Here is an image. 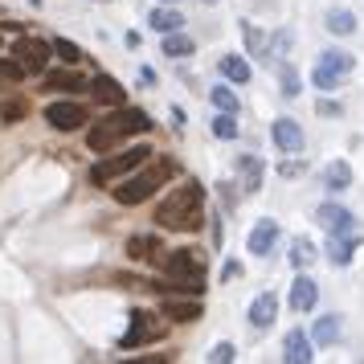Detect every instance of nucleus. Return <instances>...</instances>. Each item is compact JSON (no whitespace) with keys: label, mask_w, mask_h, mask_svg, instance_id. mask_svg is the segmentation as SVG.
Instances as JSON below:
<instances>
[{"label":"nucleus","mask_w":364,"mask_h":364,"mask_svg":"<svg viewBox=\"0 0 364 364\" xmlns=\"http://www.w3.org/2000/svg\"><path fill=\"white\" fill-rule=\"evenodd\" d=\"M200 200H205V188L188 176L181 188L168 193V200H160V209H156V225H160V230H200V221H205Z\"/></svg>","instance_id":"obj_1"},{"label":"nucleus","mask_w":364,"mask_h":364,"mask_svg":"<svg viewBox=\"0 0 364 364\" xmlns=\"http://www.w3.org/2000/svg\"><path fill=\"white\" fill-rule=\"evenodd\" d=\"M172 172H176L172 160H156V164H148L144 172H135V176H127V181H119L115 188H111V197H115L119 205H144L148 197H156V188H164Z\"/></svg>","instance_id":"obj_2"},{"label":"nucleus","mask_w":364,"mask_h":364,"mask_svg":"<svg viewBox=\"0 0 364 364\" xmlns=\"http://www.w3.org/2000/svg\"><path fill=\"white\" fill-rule=\"evenodd\" d=\"M148 156H151V148H144V144L123 148L119 156H107V160H99V164L90 168V184L107 188L115 176H127V172H135V168H144V164H148Z\"/></svg>","instance_id":"obj_3"},{"label":"nucleus","mask_w":364,"mask_h":364,"mask_svg":"<svg viewBox=\"0 0 364 364\" xmlns=\"http://www.w3.org/2000/svg\"><path fill=\"white\" fill-rule=\"evenodd\" d=\"M352 66H356V58L352 53H344V50H323L319 53V62H315V86L319 90H336L340 86V78L344 74H352Z\"/></svg>","instance_id":"obj_4"},{"label":"nucleus","mask_w":364,"mask_h":364,"mask_svg":"<svg viewBox=\"0 0 364 364\" xmlns=\"http://www.w3.org/2000/svg\"><path fill=\"white\" fill-rule=\"evenodd\" d=\"M46 123L58 127V132H78L86 123V107L82 102H70V99H58L46 107Z\"/></svg>","instance_id":"obj_5"},{"label":"nucleus","mask_w":364,"mask_h":364,"mask_svg":"<svg viewBox=\"0 0 364 364\" xmlns=\"http://www.w3.org/2000/svg\"><path fill=\"white\" fill-rule=\"evenodd\" d=\"M160 336H164V328L156 323V315L135 311L132 315V331L123 336V352H132V348H139V344H151V340H160Z\"/></svg>","instance_id":"obj_6"},{"label":"nucleus","mask_w":364,"mask_h":364,"mask_svg":"<svg viewBox=\"0 0 364 364\" xmlns=\"http://www.w3.org/2000/svg\"><path fill=\"white\" fill-rule=\"evenodd\" d=\"M274 242H279V221H274V217H262V221L250 230V237H246V246H250L254 258H266V254L274 250Z\"/></svg>","instance_id":"obj_7"},{"label":"nucleus","mask_w":364,"mask_h":364,"mask_svg":"<svg viewBox=\"0 0 364 364\" xmlns=\"http://www.w3.org/2000/svg\"><path fill=\"white\" fill-rule=\"evenodd\" d=\"M315 221H319L328 233H360L356 230V217L348 213V209H340V205H319Z\"/></svg>","instance_id":"obj_8"},{"label":"nucleus","mask_w":364,"mask_h":364,"mask_svg":"<svg viewBox=\"0 0 364 364\" xmlns=\"http://www.w3.org/2000/svg\"><path fill=\"white\" fill-rule=\"evenodd\" d=\"M274 315H279V295H274V291H262V295L250 303V328L266 331L274 323Z\"/></svg>","instance_id":"obj_9"},{"label":"nucleus","mask_w":364,"mask_h":364,"mask_svg":"<svg viewBox=\"0 0 364 364\" xmlns=\"http://www.w3.org/2000/svg\"><path fill=\"white\" fill-rule=\"evenodd\" d=\"M90 99L102 102V107H123V102H127V90H123V82L107 78V74H99V78L90 82Z\"/></svg>","instance_id":"obj_10"},{"label":"nucleus","mask_w":364,"mask_h":364,"mask_svg":"<svg viewBox=\"0 0 364 364\" xmlns=\"http://www.w3.org/2000/svg\"><path fill=\"white\" fill-rule=\"evenodd\" d=\"M274 148L287 151V156H295V151H303V127H299L295 119H279L274 123Z\"/></svg>","instance_id":"obj_11"},{"label":"nucleus","mask_w":364,"mask_h":364,"mask_svg":"<svg viewBox=\"0 0 364 364\" xmlns=\"http://www.w3.org/2000/svg\"><path fill=\"white\" fill-rule=\"evenodd\" d=\"M164 270H168V274H176V279H188V274L200 279V274H205L200 258H197V254H188V250H172V254L164 258Z\"/></svg>","instance_id":"obj_12"},{"label":"nucleus","mask_w":364,"mask_h":364,"mask_svg":"<svg viewBox=\"0 0 364 364\" xmlns=\"http://www.w3.org/2000/svg\"><path fill=\"white\" fill-rule=\"evenodd\" d=\"M50 53H53V46H41V41H21L17 46V58H21V70L25 74H41Z\"/></svg>","instance_id":"obj_13"},{"label":"nucleus","mask_w":364,"mask_h":364,"mask_svg":"<svg viewBox=\"0 0 364 364\" xmlns=\"http://www.w3.org/2000/svg\"><path fill=\"white\" fill-rule=\"evenodd\" d=\"M111 123H115V132L127 139V135H144L151 127V119L144 115V111H135V107H119V115H111Z\"/></svg>","instance_id":"obj_14"},{"label":"nucleus","mask_w":364,"mask_h":364,"mask_svg":"<svg viewBox=\"0 0 364 364\" xmlns=\"http://www.w3.org/2000/svg\"><path fill=\"white\" fill-rule=\"evenodd\" d=\"M115 144H123V135L115 132V123H111V119H107V123H99V127H90V135H86V148L95 151V156L115 151Z\"/></svg>","instance_id":"obj_15"},{"label":"nucleus","mask_w":364,"mask_h":364,"mask_svg":"<svg viewBox=\"0 0 364 364\" xmlns=\"http://www.w3.org/2000/svg\"><path fill=\"white\" fill-rule=\"evenodd\" d=\"M315 352H311V336H303V331H287V340H282V360L287 364H307Z\"/></svg>","instance_id":"obj_16"},{"label":"nucleus","mask_w":364,"mask_h":364,"mask_svg":"<svg viewBox=\"0 0 364 364\" xmlns=\"http://www.w3.org/2000/svg\"><path fill=\"white\" fill-rule=\"evenodd\" d=\"M356 246H360V233H331V242H328L331 266H348L352 254H356Z\"/></svg>","instance_id":"obj_17"},{"label":"nucleus","mask_w":364,"mask_h":364,"mask_svg":"<svg viewBox=\"0 0 364 364\" xmlns=\"http://www.w3.org/2000/svg\"><path fill=\"white\" fill-rule=\"evenodd\" d=\"M315 299H319V287H315L307 274H299V279L291 282V311H311Z\"/></svg>","instance_id":"obj_18"},{"label":"nucleus","mask_w":364,"mask_h":364,"mask_svg":"<svg viewBox=\"0 0 364 364\" xmlns=\"http://www.w3.org/2000/svg\"><path fill=\"white\" fill-rule=\"evenodd\" d=\"M262 160L258 156H237V176H242V193H258L262 188Z\"/></svg>","instance_id":"obj_19"},{"label":"nucleus","mask_w":364,"mask_h":364,"mask_svg":"<svg viewBox=\"0 0 364 364\" xmlns=\"http://www.w3.org/2000/svg\"><path fill=\"white\" fill-rule=\"evenodd\" d=\"M164 315H168V319H176V323H197V319H200L197 295H193V299H188V295H184V299H168V303H164Z\"/></svg>","instance_id":"obj_20"},{"label":"nucleus","mask_w":364,"mask_h":364,"mask_svg":"<svg viewBox=\"0 0 364 364\" xmlns=\"http://www.w3.org/2000/svg\"><path fill=\"white\" fill-rule=\"evenodd\" d=\"M323 25H328V33H336V37H352L356 33V13H348V9H331L328 17H323Z\"/></svg>","instance_id":"obj_21"},{"label":"nucleus","mask_w":364,"mask_h":364,"mask_svg":"<svg viewBox=\"0 0 364 364\" xmlns=\"http://www.w3.org/2000/svg\"><path fill=\"white\" fill-rule=\"evenodd\" d=\"M340 331H344L340 315H323V319H315L311 340H315V344H336V340H340Z\"/></svg>","instance_id":"obj_22"},{"label":"nucleus","mask_w":364,"mask_h":364,"mask_svg":"<svg viewBox=\"0 0 364 364\" xmlns=\"http://www.w3.org/2000/svg\"><path fill=\"white\" fill-rule=\"evenodd\" d=\"M148 25L156 29V33H176V29L184 25V17L176 13V9H172V4H168V9H151Z\"/></svg>","instance_id":"obj_23"},{"label":"nucleus","mask_w":364,"mask_h":364,"mask_svg":"<svg viewBox=\"0 0 364 364\" xmlns=\"http://www.w3.org/2000/svg\"><path fill=\"white\" fill-rule=\"evenodd\" d=\"M323 184H328L331 193H344L348 184H352V168H348L344 160H331V164L323 168Z\"/></svg>","instance_id":"obj_24"},{"label":"nucleus","mask_w":364,"mask_h":364,"mask_svg":"<svg viewBox=\"0 0 364 364\" xmlns=\"http://www.w3.org/2000/svg\"><path fill=\"white\" fill-rule=\"evenodd\" d=\"M221 74H225L230 82H250V62L242 53H225V58H221Z\"/></svg>","instance_id":"obj_25"},{"label":"nucleus","mask_w":364,"mask_h":364,"mask_svg":"<svg viewBox=\"0 0 364 364\" xmlns=\"http://www.w3.org/2000/svg\"><path fill=\"white\" fill-rule=\"evenodd\" d=\"M46 86L50 90H82L86 78L82 74H70V70H53V74H46Z\"/></svg>","instance_id":"obj_26"},{"label":"nucleus","mask_w":364,"mask_h":364,"mask_svg":"<svg viewBox=\"0 0 364 364\" xmlns=\"http://www.w3.org/2000/svg\"><path fill=\"white\" fill-rule=\"evenodd\" d=\"M193 50H197V46H193V37H184V33H164V58H188Z\"/></svg>","instance_id":"obj_27"},{"label":"nucleus","mask_w":364,"mask_h":364,"mask_svg":"<svg viewBox=\"0 0 364 364\" xmlns=\"http://www.w3.org/2000/svg\"><path fill=\"white\" fill-rule=\"evenodd\" d=\"M127 254H132L135 262H148V258L160 254V242H156V237H132V242H127Z\"/></svg>","instance_id":"obj_28"},{"label":"nucleus","mask_w":364,"mask_h":364,"mask_svg":"<svg viewBox=\"0 0 364 364\" xmlns=\"http://www.w3.org/2000/svg\"><path fill=\"white\" fill-rule=\"evenodd\" d=\"M315 258H319V254H315V246L307 242V237H295V242H291V262H295L299 270H303V266H311Z\"/></svg>","instance_id":"obj_29"},{"label":"nucleus","mask_w":364,"mask_h":364,"mask_svg":"<svg viewBox=\"0 0 364 364\" xmlns=\"http://www.w3.org/2000/svg\"><path fill=\"white\" fill-rule=\"evenodd\" d=\"M213 135L217 139H237V119H233V111H217L213 115Z\"/></svg>","instance_id":"obj_30"},{"label":"nucleus","mask_w":364,"mask_h":364,"mask_svg":"<svg viewBox=\"0 0 364 364\" xmlns=\"http://www.w3.org/2000/svg\"><path fill=\"white\" fill-rule=\"evenodd\" d=\"M246 46L254 58H262V62H270V46H266V37L262 29H254V25H246Z\"/></svg>","instance_id":"obj_31"},{"label":"nucleus","mask_w":364,"mask_h":364,"mask_svg":"<svg viewBox=\"0 0 364 364\" xmlns=\"http://www.w3.org/2000/svg\"><path fill=\"white\" fill-rule=\"evenodd\" d=\"M209 99H213L217 111H233V115H237V95H233L230 86H217V90H209Z\"/></svg>","instance_id":"obj_32"},{"label":"nucleus","mask_w":364,"mask_h":364,"mask_svg":"<svg viewBox=\"0 0 364 364\" xmlns=\"http://www.w3.org/2000/svg\"><path fill=\"white\" fill-rule=\"evenodd\" d=\"M53 53H58L62 62H78V46L66 41V37H58V41H53Z\"/></svg>","instance_id":"obj_33"},{"label":"nucleus","mask_w":364,"mask_h":364,"mask_svg":"<svg viewBox=\"0 0 364 364\" xmlns=\"http://www.w3.org/2000/svg\"><path fill=\"white\" fill-rule=\"evenodd\" d=\"M25 115H29V107H25V102H4V111H0L4 123H17V119H25Z\"/></svg>","instance_id":"obj_34"},{"label":"nucleus","mask_w":364,"mask_h":364,"mask_svg":"<svg viewBox=\"0 0 364 364\" xmlns=\"http://www.w3.org/2000/svg\"><path fill=\"white\" fill-rule=\"evenodd\" d=\"M209 360H213V364L233 360V344H230V340H221V344H213V348H209Z\"/></svg>","instance_id":"obj_35"},{"label":"nucleus","mask_w":364,"mask_h":364,"mask_svg":"<svg viewBox=\"0 0 364 364\" xmlns=\"http://www.w3.org/2000/svg\"><path fill=\"white\" fill-rule=\"evenodd\" d=\"M282 95H287V99H295V95H299V74L291 66L282 70Z\"/></svg>","instance_id":"obj_36"},{"label":"nucleus","mask_w":364,"mask_h":364,"mask_svg":"<svg viewBox=\"0 0 364 364\" xmlns=\"http://www.w3.org/2000/svg\"><path fill=\"white\" fill-rule=\"evenodd\" d=\"M279 172H282V176H299V172H303V164H299V160H282Z\"/></svg>","instance_id":"obj_37"},{"label":"nucleus","mask_w":364,"mask_h":364,"mask_svg":"<svg viewBox=\"0 0 364 364\" xmlns=\"http://www.w3.org/2000/svg\"><path fill=\"white\" fill-rule=\"evenodd\" d=\"M319 115H340V102H328V99H323V102H319Z\"/></svg>","instance_id":"obj_38"},{"label":"nucleus","mask_w":364,"mask_h":364,"mask_svg":"<svg viewBox=\"0 0 364 364\" xmlns=\"http://www.w3.org/2000/svg\"><path fill=\"white\" fill-rule=\"evenodd\" d=\"M200 4H217V0H200Z\"/></svg>","instance_id":"obj_39"},{"label":"nucleus","mask_w":364,"mask_h":364,"mask_svg":"<svg viewBox=\"0 0 364 364\" xmlns=\"http://www.w3.org/2000/svg\"><path fill=\"white\" fill-rule=\"evenodd\" d=\"M160 4H176V0H160Z\"/></svg>","instance_id":"obj_40"},{"label":"nucleus","mask_w":364,"mask_h":364,"mask_svg":"<svg viewBox=\"0 0 364 364\" xmlns=\"http://www.w3.org/2000/svg\"><path fill=\"white\" fill-rule=\"evenodd\" d=\"M99 4H107V0H99Z\"/></svg>","instance_id":"obj_41"}]
</instances>
